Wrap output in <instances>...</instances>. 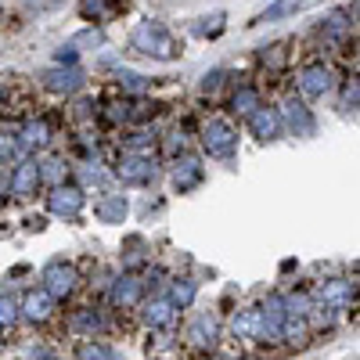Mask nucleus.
I'll use <instances>...</instances> for the list:
<instances>
[{
    "label": "nucleus",
    "mask_w": 360,
    "mask_h": 360,
    "mask_svg": "<svg viewBox=\"0 0 360 360\" xmlns=\"http://www.w3.org/2000/svg\"><path fill=\"white\" fill-rule=\"evenodd\" d=\"M76 62H79V47L69 40V44H62L54 51V65H62V69H76Z\"/></svg>",
    "instance_id": "33"
},
{
    "label": "nucleus",
    "mask_w": 360,
    "mask_h": 360,
    "mask_svg": "<svg viewBox=\"0 0 360 360\" xmlns=\"http://www.w3.org/2000/svg\"><path fill=\"white\" fill-rule=\"evenodd\" d=\"M115 79H119V86H123L127 94H148V90H152V79L141 76V72H130V69H119Z\"/></svg>",
    "instance_id": "28"
},
{
    "label": "nucleus",
    "mask_w": 360,
    "mask_h": 360,
    "mask_svg": "<svg viewBox=\"0 0 360 360\" xmlns=\"http://www.w3.org/2000/svg\"><path fill=\"white\" fill-rule=\"evenodd\" d=\"M249 134L256 137V141H263V144H270V141H278L281 134H285V123H281V112L274 108V105H259L249 119Z\"/></svg>",
    "instance_id": "14"
},
{
    "label": "nucleus",
    "mask_w": 360,
    "mask_h": 360,
    "mask_svg": "<svg viewBox=\"0 0 360 360\" xmlns=\"http://www.w3.org/2000/svg\"><path fill=\"white\" fill-rule=\"evenodd\" d=\"M130 51H137L144 58H155V62H173V58L180 54V47H176V40L169 33V25L159 22V18H141L134 25Z\"/></svg>",
    "instance_id": "1"
},
{
    "label": "nucleus",
    "mask_w": 360,
    "mask_h": 360,
    "mask_svg": "<svg viewBox=\"0 0 360 360\" xmlns=\"http://www.w3.org/2000/svg\"><path fill=\"white\" fill-rule=\"evenodd\" d=\"M224 76H227L224 69L205 72V76H202V90H205V94H213V90H220V86H224Z\"/></svg>",
    "instance_id": "37"
},
{
    "label": "nucleus",
    "mask_w": 360,
    "mask_h": 360,
    "mask_svg": "<svg viewBox=\"0 0 360 360\" xmlns=\"http://www.w3.org/2000/svg\"><path fill=\"white\" fill-rule=\"evenodd\" d=\"M259 65H263V69H270V72H281V69L288 65V44H285V40H278V44L263 47V51H259Z\"/></svg>",
    "instance_id": "26"
},
{
    "label": "nucleus",
    "mask_w": 360,
    "mask_h": 360,
    "mask_svg": "<svg viewBox=\"0 0 360 360\" xmlns=\"http://www.w3.org/2000/svg\"><path fill=\"white\" fill-rule=\"evenodd\" d=\"M349 15H353V18H360V0H356V4L349 8Z\"/></svg>",
    "instance_id": "39"
},
{
    "label": "nucleus",
    "mask_w": 360,
    "mask_h": 360,
    "mask_svg": "<svg viewBox=\"0 0 360 360\" xmlns=\"http://www.w3.org/2000/svg\"><path fill=\"white\" fill-rule=\"evenodd\" d=\"M278 112H281V123H285V130H288L292 137L310 141V137L317 134V115H314V108L299 98V94H288V98L278 105Z\"/></svg>",
    "instance_id": "7"
},
{
    "label": "nucleus",
    "mask_w": 360,
    "mask_h": 360,
    "mask_svg": "<svg viewBox=\"0 0 360 360\" xmlns=\"http://www.w3.org/2000/svg\"><path fill=\"white\" fill-rule=\"evenodd\" d=\"M62 173H65L62 159H40V180H51V184L58 188V184H62Z\"/></svg>",
    "instance_id": "32"
},
{
    "label": "nucleus",
    "mask_w": 360,
    "mask_h": 360,
    "mask_svg": "<svg viewBox=\"0 0 360 360\" xmlns=\"http://www.w3.org/2000/svg\"><path fill=\"white\" fill-rule=\"evenodd\" d=\"M112 176L119 180V184H127V188H144V184H152V180L159 176V166H155V159H148V155L123 152V155L115 159Z\"/></svg>",
    "instance_id": "8"
},
{
    "label": "nucleus",
    "mask_w": 360,
    "mask_h": 360,
    "mask_svg": "<svg viewBox=\"0 0 360 360\" xmlns=\"http://www.w3.org/2000/svg\"><path fill=\"white\" fill-rule=\"evenodd\" d=\"M155 134H148V130H134V134H127L123 137V152H130V155H148L152 159L155 155Z\"/></svg>",
    "instance_id": "25"
},
{
    "label": "nucleus",
    "mask_w": 360,
    "mask_h": 360,
    "mask_svg": "<svg viewBox=\"0 0 360 360\" xmlns=\"http://www.w3.org/2000/svg\"><path fill=\"white\" fill-rule=\"evenodd\" d=\"M339 76H335V69L328 65V62H307V65H299L295 69V90H299V98L303 101H317V98H328L332 90L339 86L335 83Z\"/></svg>",
    "instance_id": "3"
},
{
    "label": "nucleus",
    "mask_w": 360,
    "mask_h": 360,
    "mask_svg": "<svg viewBox=\"0 0 360 360\" xmlns=\"http://www.w3.org/2000/svg\"><path fill=\"white\" fill-rule=\"evenodd\" d=\"M108 299L115 310H141V303L148 299V285L137 274H119L108 288Z\"/></svg>",
    "instance_id": "9"
},
{
    "label": "nucleus",
    "mask_w": 360,
    "mask_h": 360,
    "mask_svg": "<svg viewBox=\"0 0 360 360\" xmlns=\"http://www.w3.org/2000/svg\"><path fill=\"white\" fill-rule=\"evenodd\" d=\"M339 105H342L346 112H360V76H349V79L342 83V98H339Z\"/></svg>",
    "instance_id": "31"
},
{
    "label": "nucleus",
    "mask_w": 360,
    "mask_h": 360,
    "mask_svg": "<svg viewBox=\"0 0 360 360\" xmlns=\"http://www.w3.org/2000/svg\"><path fill=\"white\" fill-rule=\"evenodd\" d=\"M18 317H22V307L11 295H0V324H15Z\"/></svg>",
    "instance_id": "35"
},
{
    "label": "nucleus",
    "mask_w": 360,
    "mask_h": 360,
    "mask_svg": "<svg viewBox=\"0 0 360 360\" xmlns=\"http://www.w3.org/2000/svg\"><path fill=\"white\" fill-rule=\"evenodd\" d=\"M176 307L166 299V292H159V295H148L144 303H141V321L152 328V332H169V328L176 324Z\"/></svg>",
    "instance_id": "11"
},
{
    "label": "nucleus",
    "mask_w": 360,
    "mask_h": 360,
    "mask_svg": "<svg viewBox=\"0 0 360 360\" xmlns=\"http://www.w3.org/2000/svg\"><path fill=\"white\" fill-rule=\"evenodd\" d=\"M101 29H86V33H79V37H72V44L76 47H101Z\"/></svg>",
    "instance_id": "36"
},
{
    "label": "nucleus",
    "mask_w": 360,
    "mask_h": 360,
    "mask_svg": "<svg viewBox=\"0 0 360 360\" xmlns=\"http://www.w3.org/2000/svg\"><path fill=\"white\" fill-rule=\"evenodd\" d=\"M47 137H51V130H47L44 119H29L18 134V144H22V152H37V148L47 144Z\"/></svg>",
    "instance_id": "22"
},
{
    "label": "nucleus",
    "mask_w": 360,
    "mask_h": 360,
    "mask_svg": "<svg viewBox=\"0 0 360 360\" xmlns=\"http://www.w3.org/2000/svg\"><path fill=\"white\" fill-rule=\"evenodd\" d=\"M72 324L79 328V332H86V335H94V332H101V328H105V321H101V314H98L94 307H83V310L72 317Z\"/></svg>",
    "instance_id": "30"
},
{
    "label": "nucleus",
    "mask_w": 360,
    "mask_h": 360,
    "mask_svg": "<svg viewBox=\"0 0 360 360\" xmlns=\"http://www.w3.org/2000/svg\"><path fill=\"white\" fill-rule=\"evenodd\" d=\"M314 4H317V0H274V4L259 15V22H281V18H292V15L307 11Z\"/></svg>",
    "instance_id": "21"
},
{
    "label": "nucleus",
    "mask_w": 360,
    "mask_h": 360,
    "mask_svg": "<svg viewBox=\"0 0 360 360\" xmlns=\"http://www.w3.org/2000/svg\"><path fill=\"white\" fill-rule=\"evenodd\" d=\"M76 360H123L112 346H105V342H94V339H86L79 349H76Z\"/></svg>",
    "instance_id": "27"
},
{
    "label": "nucleus",
    "mask_w": 360,
    "mask_h": 360,
    "mask_svg": "<svg viewBox=\"0 0 360 360\" xmlns=\"http://www.w3.org/2000/svg\"><path fill=\"white\" fill-rule=\"evenodd\" d=\"M198 144H202V152H205L209 159H217V162H234L242 137H238V127L231 123V119L209 115L205 123L198 127Z\"/></svg>",
    "instance_id": "2"
},
{
    "label": "nucleus",
    "mask_w": 360,
    "mask_h": 360,
    "mask_svg": "<svg viewBox=\"0 0 360 360\" xmlns=\"http://www.w3.org/2000/svg\"><path fill=\"white\" fill-rule=\"evenodd\" d=\"M123 4H127V0H79V15L90 18V22H105V18H112Z\"/></svg>",
    "instance_id": "23"
},
{
    "label": "nucleus",
    "mask_w": 360,
    "mask_h": 360,
    "mask_svg": "<svg viewBox=\"0 0 360 360\" xmlns=\"http://www.w3.org/2000/svg\"><path fill=\"white\" fill-rule=\"evenodd\" d=\"M8 188H11V195H18V198L33 195V191L40 188V159H22V162L11 169V176H8Z\"/></svg>",
    "instance_id": "16"
},
{
    "label": "nucleus",
    "mask_w": 360,
    "mask_h": 360,
    "mask_svg": "<svg viewBox=\"0 0 360 360\" xmlns=\"http://www.w3.org/2000/svg\"><path fill=\"white\" fill-rule=\"evenodd\" d=\"M231 335L242 339V342H259V346H278V332L266 324L263 310L259 307H242L234 317H231Z\"/></svg>",
    "instance_id": "4"
},
{
    "label": "nucleus",
    "mask_w": 360,
    "mask_h": 360,
    "mask_svg": "<svg viewBox=\"0 0 360 360\" xmlns=\"http://www.w3.org/2000/svg\"><path fill=\"white\" fill-rule=\"evenodd\" d=\"M314 303H317V310H324L328 317L346 314V310H353V303H356V285H353L349 278H324V281H317V288H314Z\"/></svg>",
    "instance_id": "6"
},
{
    "label": "nucleus",
    "mask_w": 360,
    "mask_h": 360,
    "mask_svg": "<svg viewBox=\"0 0 360 360\" xmlns=\"http://www.w3.org/2000/svg\"><path fill=\"white\" fill-rule=\"evenodd\" d=\"M76 281H79L76 266L65 263V259H54V263L44 270V292H47L51 299H65V295H72V292H76Z\"/></svg>",
    "instance_id": "13"
},
{
    "label": "nucleus",
    "mask_w": 360,
    "mask_h": 360,
    "mask_svg": "<svg viewBox=\"0 0 360 360\" xmlns=\"http://www.w3.org/2000/svg\"><path fill=\"white\" fill-rule=\"evenodd\" d=\"M321 37L324 40H346L349 33H353V15H349V8H332L324 18H321Z\"/></svg>",
    "instance_id": "18"
},
{
    "label": "nucleus",
    "mask_w": 360,
    "mask_h": 360,
    "mask_svg": "<svg viewBox=\"0 0 360 360\" xmlns=\"http://www.w3.org/2000/svg\"><path fill=\"white\" fill-rule=\"evenodd\" d=\"M83 205H86V195L76 184H58L47 195V209H51L54 217H65V220H76L83 213Z\"/></svg>",
    "instance_id": "12"
},
{
    "label": "nucleus",
    "mask_w": 360,
    "mask_h": 360,
    "mask_svg": "<svg viewBox=\"0 0 360 360\" xmlns=\"http://www.w3.org/2000/svg\"><path fill=\"white\" fill-rule=\"evenodd\" d=\"M209 360H234V356H224V353H213V356H209ZM238 360H242V356H238Z\"/></svg>",
    "instance_id": "38"
},
{
    "label": "nucleus",
    "mask_w": 360,
    "mask_h": 360,
    "mask_svg": "<svg viewBox=\"0 0 360 360\" xmlns=\"http://www.w3.org/2000/svg\"><path fill=\"white\" fill-rule=\"evenodd\" d=\"M22 162V144H18V137H11V134H0V169L4 166H18Z\"/></svg>",
    "instance_id": "29"
},
{
    "label": "nucleus",
    "mask_w": 360,
    "mask_h": 360,
    "mask_svg": "<svg viewBox=\"0 0 360 360\" xmlns=\"http://www.w3.org/2000/svg\"><path fill=\"white\" fill-rule=\"evenodd\" d=\"M166 299L176 307V310H191L195 299H198V281L195 278H169L166 281Z\"/></svg>",
    "instance_id": "19"
},
{
    "label": "nucleus",
    "mask_w": 360,
    "mask_h": 360,
    "mask_svg": "<svg viewBox=\"0 0 360 360\" xmlns=\"http://www.w3.org/2000/svg\"><path fill=\"white\" fill-rule=\"evenodd\" d=\"M195 33H198V37H220V33H224V15L217 11V15H209V18H198Z\"/></svg>",
    "instance_id": "34"
},
{
    "label": "nucleus",
    "mask_w": 360,
    "mask_h": 360,
    "mask_svg": "<svg viewBox=\"0 0 360 360\" xmlns=\"http://www.w3.org/2000/svg\"><path fill=\"white\" fill-rule=\"evenodd\" d=\"M44 90H51V94H76V90H83L86 76L79 69H62V65H54L40 76Z\"/></svg>",
    "instance_id": "15"
},
{
    "label": "nucleus",
    "mask_w": 360,
    "mask_h": 360,
    "mask_svg": "<svg viewBox=\"0 0 360 360\" xmlns=\"http://www.w3.org/2000/svg\"><path fill=\"white\" fill-rule=\"evenodd\" d=\"M54 314V299L47 292H33V295H25V303H22V317L29 321H47Z\"/></svg>",
    "instance_id": "24"
},
{
    "label": "nucleus",
    "mask_w": 360,
    "mask_h": 360,
    "mask_svg": "<svg viewBox=\"0 0 360 360\" xmlns=\"http://www.w3.org/2000/svg\"><path fill=\"white\" fill-rule=\"evenodd\" d=\"M259 105H263V98H259V86H252V83L234 86V94H231V112H238V115H245V119H249Z\"/></svg>",
    "instance_id": "20"
},
{
    "label": "nucleus",
    "mask_w": 360,
    "mask_h": 360,
    "mask_svg": "<svg viewBox=\"0 0 360 360\" xmlns=\"http://www.w3.org/2000/svg\"><path fill=\"white\" fill-rule=\"evenodd\" d=\"M127 213H130L127 195L105 191V195L94 202V217H98V224H123V220H127Z\"/></svg>",
    "instance_id": "17"
},
{
    "label": "nucleus",
    "mask_w": 360,
    "mask_h": 360,
    "mask_svg": "<svg viewBox=\"0 0 360 360\" xmlns=\"http://www.w3.org/2000/svg\"><path fill=\"white\" fill-rule=\"evenodd\" d=\"M224 335V324L213 310H198L188 324H184V339H180V346H188L195 353H213L217 342Z\"/></svg>",
    "instance_id": "5"
},
{
    "label": "nucleus",
    "mask_w": 360,
    "mask_h": 360,
    "mask_svg": "<svg viewBox=\"0 0 360 360\" xmlns=\"http://www.w3.org/2000/svg\"><path fill=\"white\" fill-rule=\"evenodd\" d=\"M169 180H173V191H180V195L195 191L202 180H205V166H202V159L191 155V152H180V155L173 159V166H169Z\"/></svg>",
    "instance_id": "10"
}]
</instances>
